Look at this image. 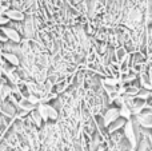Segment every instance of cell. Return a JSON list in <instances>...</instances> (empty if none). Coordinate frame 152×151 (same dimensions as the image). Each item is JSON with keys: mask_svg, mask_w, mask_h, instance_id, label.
<instances>
[{"mask_svg": "<svg viewBox=\"0 0 152 151\" xmlns=\"http://www.w3.org/2000/svg\"><path fill=\"white\" fill-rule=\"evenodd\" d=\"M119 115H120V118H123V119L126 120H129L132 119V112H131V108H129L128 104H123V106L119 107Z\"/></svg>", "mask_w": 152, "mask_h": 151, "instance_id": "11", "label": "cell"}, {"mask_svg": "<svg viewBox=\"0 0 152 151\" xmlns=\"http://www.w3.org/2000/svg\"><path fill=\"white\" fill-rule=\"evenodd\" d=\"M0 32H1V34L4 35V36L7 37L10 42L15 43V44H19V43L21 42L20 34H19L15 28H12V27H7V26H5V27H0Z\"/></svg>", "mask_w": 152, "mask_h": 151, "instance_id": "4", "label": "cell"}, {"mask_svg": "<svg viewBox=\"0 0 152 151\" xmlns=\"http://www.w3.org/2000/svg\"><path fill=\"white\" fill-rule=\"evenodd\" d=\"M126 122H127L126 119H123V118H119L118 120H115V122H113L112 125L110 126V128H108V133H111V134L116 133V131H118L119 128L124 127V125H126Z\"/></svg>", "mask_w": 152, "mask_h": 151, "instance_id": "12", "label": "cell"}, {"mask_svg": "<svg viewBox=\"0 0 152 151\" xmlns=\"http://www.w3.org/2000/svg\"><path fill=\"white\" fill-rule=\"evenodd\" d=\"M135 123L139 125V127H143L145 130H151L152 128V111L142 112L140 115H137L134 119Z\"/></svg>", "mask_w": 152, "mask_h": 151, "instance_id": "3", "label": "cell"}, {"mask_svg": "<svg viewBox=\"0 0 152 151\" xmlns=\"http://www.w3.org/2000/svg\"><path fill=\"white\" fill-rule=\"evenodd\" d=\"M119 118H120V115H119V108H116V107H111V108H108L107 111L104 112V115H103L104 126L108 127V126H111L115 120H118Z\"/></svg>", "mask_w": 152, "mask_h": 151, "instance_id": "5", "label": "cell"}, {"mask_svg": "<svg viewBox=\"0 0 152 151\" xmlns=\"http://www.w3.org/2000/svg\"><path fill=\"white\" fill-rule=\"evenodd\" d=\"M124 136H126L127 142L129 144L131 151H135L137 147V135H136V128H135V122L134 119H129L124 125Z\"/></svg>", "mask_w": 152, "mask_h": 151, "instance_id": "1", "label": "cell"}, {"mask_svg": "<svg viewBox=\"0 0 152 151\" xmlns=\"http://www.w3.org/2000/svg\"><path fill=\"white\" fill-rule=\"evenodd\" d=\"M5 16H7L10 20H13V21H23L24 19H26L24 12H21L18 8H10V10L5 12Z\"/></svg>", "mask_w": 152, "mask_h": 151, "instance_id": "8", "label": "cell"}, {"mask_svg": "<svg viewBox=\"0 0 152 151\" xmlns=\"http://www.w3.org/2000/svg\"><path fill=\"white\" fill-rule=\"evenodd\" d=\"M24 26H23V32H24V36L26 39H32L35 36V21H34V18L28 16V18L24 19Z\"/></svg>", "mask_w": 152, "mask_h": 151, "instance_id": "6", "label": "cell"}, {"mask_svg": "<svg viewBox=\"0 0 152 151\" xmlns=\"http://www.w3.org/2000/svg\"><path fill=\"white\" fill-rule=\"evenodd\" d=\"M136 98L139 99V100H145L147 102V99L151 98V91L144 90V88H140L139 92H137V95H136Z\"/></svg>", "mask_w": 152, "mask_h": 151, "instance_id": "14", "label": "cell"}, {"mask_svg": "<svg viewBox=\"0 0 152 151\" xmlns=\"http://www.w3.org/2000/svg\"><path fill=\"white\" fill-rule=\"evenodd\" d=\"M36 111L39 112V115L42 117V119L44 120V122H47L48 119L56 120L59 118L58 110H56L53 106L48 104V103H43V102H42V103H39L36 106Z\"/></svg>", "mask_w": 152, "mask_h": 151, "instance_id": "2", "label": "cell"}, {"mask_svg": "<svg viewBox=\"0 0 152 151\" xmlns=\"http://www.w3.org/2000/svg\"><path fill=\"white\" fill-rule=\"evenodd\" d=\"M18 107L21 111H26V112H32L34 110H36V106L32 104L27 98H21L20 100L18 102Z\"/></svg>", "mask_w": 152, "mask_h": 151, "instance_id": "10", "label": "cell"}, {"mask_svg": "<svg viewBox=\"0 0 152 151\" xmlns=\"http://www.w3.org/2000/svg\"><path fill=\"white\" fill-rule=\"evenodd\" d=\"M0 112H1V115L5 118H13L16 115L15 107L12 106L11 102H7V100H4L1 103V106H0Z\"/></svg>", "mask_w": 152, "mask_h": 151, "instance_id": "7", "label": "cell"}, {"mask_svg": "<svg viewBox=\"0 0 152 151\" xmlns=\"http://www.w3.org/2000/svg\"><path fill=\"white\" fill-rule=\"evenodd\" d=\"M0 54H1L3 59H4L5 62H8L12 67H19L20 66V59H19V56L16 55V54L7 52V51H3V52H0Z\"/></svg>", "mask_w": 152, "mask_h": 151, "instance_id": "9", "label": "cell"}, {"mask_svg": "<svg viewBox=\"0 0 152 151\" xmlns=\"http://www.w3.org/2000/svg\"><path fill=\"white\" fill-rule=\"evenodd\" d=\"M8 23H10V19H8L5 15H0V26H1V27H5Z\"/></svg>", "mask_w": 152, "mask_h": 151, "instance_id": "16", "label": "cell"}, {"mask_svg": "<svg viewBox=\"0 0 152 151\" xmlns=\"http://www.w3.org/2000/svg\"><path fill=\"white\" fill-rule=\"evenodd\" d=\"M29 118H31V122L34 123L36 127H40V126H42L43 119H42V117L39 115V112H37L36 110H34V111L31 112V117H29Z\"/></svg>", "mask_w": 152, "mask_h": 151, "instance_id": "13", "label": "cell"}, {"mask_svg": "<svg viewBox=\"0 0 152 151\" xmlns=\"http://www.w3.org/2000/svg\"><path fill=\"white\" fill-rule=\"evenodd\" d=\"M116 56H118L119 62H123V59L127 56V54H126V51H124L123 48H120V50H118V52H116Z\"/></svg>", "mask_w": 152, "mask_h": 151, "instance_id": "15", "label": "cell"}]
</instances>
